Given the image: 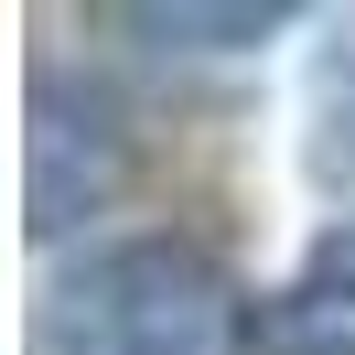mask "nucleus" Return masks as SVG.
Returning a JSON list of instances; mask_svg holds the SVG:
<instances>
[{
    "label": "nucleus",
    "instance_id": "1",
    "mask_svg": "<svg viewBox=\"0 0 355 355\" xmlns=\"http://www.w3.org/2000/svg\"><path fill=\"white\" fill-rule=\"evenodd\" d=\"M237 280L194 237H108L54 269L22 355H237Z\"/></svg>",
    "mask_w": 355,
    "mask_h": 355
},
{
    "label": "nucleus",
    "instance_id": "2",
    "mask_svg": "<svg viewBox=\"0 0 355 355\" xmlns=\"http://www.w3.org/2000/svg\"><path fill=\"white\" fill-rule=\"evenodd\" d=\"M119 194V119L108 97H76V87H33V130H22V205H33V237H65L87 226L97 205Z\"/></svg>",
    "mask_w": 355,
    "mask_h": 355
},
{
    "label": "nucleus",
    "instance_id": "3",
    "mask_svg": "<svg viewBox=\"0 0 355 355\" xmlns=\"http://www.w3.org/2000/svg\"><path fill=\"white\" fill-rule=\"evenodd\" d=\"M97 22L140 33V44H173V54H248V44H269V33H291L302 11H291V0H226V11H205V0H108Z\"/></svg>",
    "mask_w": 355,
    "mask_h": 355
},
{
    "label": "nucleus",
    "instance_id": "4",
    "mask_svg": "<svg viewBox=\"0 0 355 355\" xmlns=\"http://www.w3.org/2000/svg\"><path fill=\"white\" fill-rule=\"evenodd\" d=\"M302 312H355V216H334L323 237L302 248V280H291Z\"/></svg>",
    "mask_w": 355,
    "mask_h": 355
},
{
    "label": "nucleus",
    "instance_id": "5",
    "mask_svg": "<svg viewBox=\"0 0 355 355\" xmlns=\"http://www.w3.org/2000/svg\"><path fill=\"white\" fill-rule=\"evenodd\" d=\"M291 355H355V334H323V345H291Z\"/></svg>",
    "mask_w": 355,
    "mask_h": 355
}]
</instances>
